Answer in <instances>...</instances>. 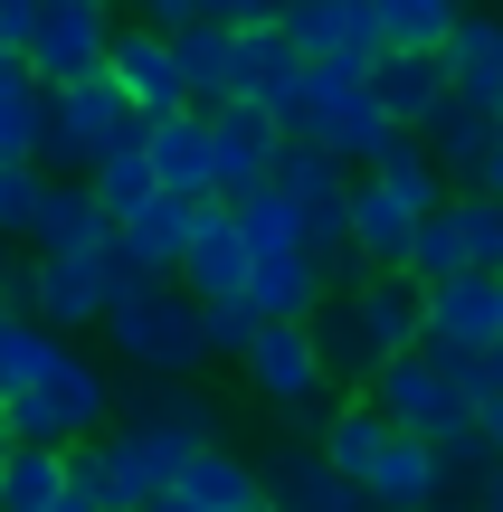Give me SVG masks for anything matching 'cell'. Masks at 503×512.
I'll return each instance as SVG.
<instances>
[{"mask_svg":"<svg viewBox=\"0 0 503 512\" xmlns=\"http://www.w3.org/2000/svg\"><path fill=\"white\" fill-rule=\"evenodd\" d=\"M181 285L200 294V304H219V294H247V228H238V200H200V238H190Z\"/></svg>","mask_w":503,"mask_h":512,"instance_id":"d4e9b609","label":"cell"},{"mask_svg":"<svg viewBox=\"0 0 503 512\" xmlns=\"http://www.w3.org/2000/svg\"><path fill=\"white\" fill-rule=\"evenodd\" d=\"M371 10H380V48H447L475 0H371Z\"/></svg>","mask_w":503,"mask_h":512,"instance_id":"e575fe53","label":"cell"},{"mask_svg":"<svg viewBox=\"0 0 503 512\" xmlns=\"http://www.w3.org/2000/svg\"><path fill=\"white\" fill-rule=\"evenodd\" d=\"M10 313H19V304H0V323H10Z\"/></svg>","mask_w":503,"mask_h":512,"instance_id":"f907efd6","label":"cell"},{"mask_svg":"<svg viewBox=\"0 0 503 512\" xmlns=\"http://www.w3.org/2000/svg\"><path fill=\"white\" fill-rule=\"evenodd\" d=\"M475 427H485V437H494V456H503V399L485 408V418H475Z\"/></svg>","mask_w":503,"mask_h":512,"instance_id":"bcb514c9","label":"cell"},{"mask_svg":"<svg viewBox=\"0 0 503 512\" xmlns=\"http://www.w3.org/2000/svg\"><path fill=\"white\" fill-rule=\"evenodd\" d=\"M238 380L257 389V408H285V418H323V408H333V370H323L314 313H304V323H266L257 342H247Z\"/></svg>","mask_w":503,"mask_h":512,"instance_id":"9c48e42d","label":"cell"},{"mask_svg":"<svg viewBox=\"0 0 503 512\" xmlns=\"http://www.w3.org/2000/svg\"><path fill=\"white\" fill-rule=\"evenodd\" d=\"M238 228H247V294L266 304V323H304V313L333 294L323 275V247H314V219L295 209V190H247L238 200Z\"/></svg>","mask_w":503,"mask_h":512,"instance_id":"7a4b0ae2","label":"cell"},{"mask_svg":"<svg viewBox=\"0 0 503 512\" xmlns=\"http://www.w3.org/2000/svg\"><path fill=\"white\" fill-rule=\"evenodd\" d=\"M10 446H19V437H10V408H0V456H10Z\"/></svg>","mask_w":503,"mask_h":512,"instance_id":"681fc988","label":"cell"},{"mask_svg":"<svg viewBox=\"0 0 503 512\" xmlns=\"http://www.w3.org/2000/svg\"><path fill=\"white\" fill-rule=\"evenodd\" d=\"M285 133H304V143H323V152L371 171V152L390 143L399 124L380 114L371 67H304V95H295V114H285Z\"/></svg>","mask_w":503,"mask_h":512,"instance_id":"ba28073f","label":"cell"},{"mask_svg":"<svg viewBox=\"0 0 503 512\" xmlns=\"http://www.w3.org/2000/svg\"><path fill=\"white\" fill-rule=\"evenodd\" d=\"M285 38H295L314 67H371L380 57V10L371 0H295V10H285Z\"/></svg>","mask_w":503,"mask_h":512,"instance_id":"ac0fdd59","label":"cell"},{"mask_svg":"<svg viewBox=\"0 0 503 512\" xmlns=\"http://www.w3.org/2000/svg\"><path fill=\"white\" fill-rule=\"evenodd\" d=\"M114 57V10L105 0H38V29H29V67L48 86H76V76H105Z\"/></svg>","mask_w":503,"mask_h":512,"instance_id":"8fae6325","label":"cell"},{"mask_svg":"<svg viewBox=\"0 0 503 512\" xmlns=\"http://www.w3.org/2000/svg\"><path fill=\"white\" fill-rule=\"evenodd\" d=\"M105 76L133 95V114H171V105H190V86H181V48H171V29H152V19H124V29H114Z\"/></svg>","mask_w":503,"mask_h":512,"instance_id":"e0dca14e","label":"cell"},{"mask_svg":"<svg viewBox=\"0 0 503 512\" xmlns=\"http://www.w3.org/2000/svg\"><path fill=\"white\" fill-rule=\"evenodd\" d=\"M485 190H494V200H503V133H494V162H485Z\"/></svg>","mask_w":503,"mask_h":512,"instance_id":"7dc6e473","label":"cell"},{"mask_svg":"<svg viewBox=\"0 0 503 512\" xmlns=\"http://www.w3.org/2000/svg\"><path fill=\"white\" fill-rule=\"evenodd\" d=\"M181 494L200 503V512H257L266 503V475H257V456H238V446H200V456L181 465Z\"/></svg>","mask_w":503,"mask_h":512,"instance_id":"f1b7e54d","label":"cell"},{"mask_svg":"<svg viewBox=\"0 0 503 512\" xmlns=\"http://www.w3.org/2000/svg\"><path fill=\"white\" fill-rule=\"evenodd\" d=\"M466 266H475V256H466V228H456V209H428L409 275H418V285H447V275H466Z\"/></svg>","mask_w":503,"mask_h":512,"instance_id":"74e56055","label":"cell"},{"mask_svg":"<svg viewBox=\"0 0 503 512\" xmlns=\"http://www.w3.org/2000/svg\"><path fill=\"white\" fill-rule=\"evenodd\" d=\"M314 342H323V370L333 380H371L380 361L428 342V285L418 275H361V285L314 304Z\"/></svg>","mask_w":503,"mask_h":512,"instance_id":"6da1fadb","label":"cell"},{"mask_svg":"<svg viewBox=\"0 0 503 512\" xmlns=\"http://www.w3.org/2000/svg\"><path fill=\"white\" fill-rule=\"evenodd\" d=\"M105 342L124 370H162V380H200L209 361V323H200V294L181 275H143L124 285V304L105 313Z\"/></svg>","mask_w":503,"mask_h":512,"instance_id":"3957f363","label":"cell"},{"mask_svg":"<svg viewBox=\"0 0 503 512\" xmlns=\"http://www.w3.org/2000/svg\"><path fill=\"white\" fill-rule=\"evenodd\" d=\"M67 332H48L38 323V313H10V323H0V399H19V389H38L48 380L57 361H67Z\"/></svg>","mask_w":503,"mask_h":512,"instance_id":"d6a6232c","label":"cell"},{"mask_svg":"<svg viewBox=\"0 0 503 512\" xmlns=\"http://www.w3.org/2000/svg\"><path fill=\"white\" fill-rule=\"evenodd\" d=\"M371 171H380L390 190H409L418 209H447V200H456V181H447V162L428 152V133H390V143L371 152Z\"/></svg>","mask_w":503,"mask_h":512,"instance_id":"836d02e7","label":"cell"},{"mask_svg":"<svg viewBox=\"0 0 503 512\" xmlns=\"http://www.w3.org/2000/svg\"><path fill=\"white\" fill-rule=\"evenodd\" d=\"M0 408H10L19 446H86V437H105V427L124 418V380H114L105 361H86V351H67L38 389H19V399H0Z\"/></svg>","mask_w":503,"mask_h":512,"instance_id":"8992f818","label":"cell"},{"mask_svg":"<svg viewBox=\"0 0 503 512\" xmlns=\"http://www.w3.org/2000/svg\"><path fill=\"white\" fill-rule=\"evenodd\" d=\"M428 342H456V351L503 342V275L466 266V275H447V285H428Z\"/></svg>","mask_w":503,"mask_h":512,"instance_id":"44dd1931","label":"cell"},{"mask_svg":"<svg viewBox=\"0 0 503 512\" xmlns=\"http://www.w3.org/2000/svg\"><path fill=\"white\" fill-rule=\"evenodd\" d=\"M371 399H380V418L409 427V437H456V427H475V399L447 380V361H437L428 342L399 351V361H380L371 370Z\"/></svg>","mask_w":503,"mask_h":512,"instance_id":"30bf717a","label":"cell"},{"mask_svg":"<svg viewBox=\"0 0 503 512\" xmlns=\"http://www.w3.org/2000/svg\"><path fill=\"white\" fill-rule=\"evenodd\" d=\"M361 494L380 512H466V494H456V475H447V446L409 437V427L390 437V456H380V475L361 484Z\"/></svg>","mask_w":503,"mask_h":512,"instance_id":"5bb4252c","label":"cell"},{"mask_svg":"<svg viewBox=\"0 0 503 512\" xmlns=\"http://www.w3.org/2000/svg\"><path fill=\"white\" fill-rule=\"evenodd\" d=\"M190 19H228V29H247V0H181V29Z\"/></svg>","mask_w":503,"mask_h":512,"instance_id":"60d3db41","label":"cell"},{"mask_svg":"<svg viewBox=\"0 0 503 512\" xmlns=\"http://www.w3.org/2000/svg\"><path fill=\"white\" fill-rule=\"evenodd\" d=\"M200 323H209V361H247V342L266 332V304L257 294H219V304H200Z\"/></svg>","mask_w":503,"mask_h":512,"instance_id":"8d00e7d4","label":"cell"},{"mask_svg":"<svg viewBox=\"0 0 503 512\" xmlns=\"http://www.w3.org/2000/svg\"><path fill=\"white\" fill-rule=\"evenodd\" d=\"M209 143H219V200H247V190H266L276 181V162H285V114H266V105H219L209 114Z\"/></svg>","mask_w":503,"mask_h":512,"instance_id":"7c38bea8","label":"cell"},{"mask_svg":"<svg viewBox=\"0 0 503 512\" xmlns=\"http://www.w3.org/2000/svg\"><path fill=\"white\" fill-rule=\"evenodd\" d=\"M152 512H200V503H190V494H181V484H171V494H162V503H152Z\"/></svg>","mask_w":503,"mask_h":512,"instance_id":"c3c4849f","label":"cell"},{"mask_svg":"<svg viewBox=\"0 0 503 512\" xmlns=\"http://www.w3.org/2000/svg\"><path fill=\"white\" fill-rule=\"evenodd\" d=\"M48 133V76L29 57H0V162H38Z\"/></svg>","mask_w":503,"mask_h":512,"instance_id":"1f68e13d","label":"cell"},{"mask_svg":"<svg viewBox=\"0 0 503 512\" xmlns=\"http://www.w3.org/2000/svg\"><path fill=\"white\" fill-rule=\"evenodd\" d=\"M124 418L133 427H171L190 446H219V399L200 380H162V370H133L124 380Z\"/></svg>","mask_w":503,"mask_h":512,"instance_id":"cb8c5ba5","label":"cell"},{"mask_svg":"<svg viewBox=\"0 0 503 512\" xmlns=\"http://www.w3.org/2000/svg\"><path fill=\"white\" fill-rule=\"evenodd\" d=\"M266 503L276 512H371V494L323 446H266Z\"/></svg>","mask_w":503,"mask_h":512,"instance_id":"d6986e66","label":"cell"},{"mask_svg":"<svg viewBox=\"0 0 503 512\" xmlns=\"http://www.w3.org/2000/svg\"><path fill=\"white\" fill-rule=\"evenodd\" d=\"M86 181H95V200L114 209V228H124L133 209H152V200H162V171H152V152H143V143H124V152H105V162H95Z\"/></svg>","mask_w":503,"mask_h":512,"instance_id":"d590c367","label":"cell"},{"mask_svg":"<svg viewBox=\"0 0 503 512\" xmlns=\"http://www.w3.org/2000/svg\"><path fill=\"white\" fill-rule=\"evenodd\" d=\"M143 152H152V171H162V190H181V200H219V143H209V114L200 105L143 114Z\"/></svg>","mask_w":503,"mask_h":512,"instance_id":"2e32d148","label":"cell"},{"mask_svg":"<svg viewBox=\"0 0 503 512\" xmlns=\"http://www.w3.org/2000/svg\"><path fill=\"white\" fill-rule=\"evenodd\" d=\"M390 437H399V427L380 418V399H342V408H323V427H314V446H323V456H333L352 484H371V475H380Z\"/></svg>","mask_w":503,"mask_h":512,"instance_id":"83f0119b","label":"cell"},{"mask_svg":"<svg viewBox=\"0 0 503 512\" xmlns=\"http://www.w3.org/2000/svg\"><path fill=\"white\" fill-rule=\"evenodd\" d=\"M57 512H105V503H95L86 484H67V503H57Z\"/></svg>","mask_w":503,"mask_h":512,"instance_id":"f6af8a7d","label":"cell"},{"mask_svg":"<svg viewBox=\"0 0 503 512\" xmlns=\"http://www.w3.org/2000/svg\"><path fill=\"white\" fill-rule=\"evenodd\" d=\"M171 48H181V86L200 114L238 105V29L228 19H190V29H171Z\"/></svg>","mask_w":503,"mask_h":512,"instance_id":"484cf974","label":"cell"},{"mask_svg":"<svg viewBox=\"0 0 503 512\" xmlns=\"http://www.w3.org/2000/svg\"><path fill=\"white\" fill-rule=\"evenodd\" d=\"M447 76H456V95H466V105L503 114V10H466V19H456Z\"/></svg>","mask_w":503,"mask_h":512,"instance_id":"4316f807","label":"cell"},{"mask_svg":"<svg viewBox=\"0 0 503 512\" xmlns=\"http://www.w3.org/2000/svg\"><path fill=\"white\" fill-rule=\"evenodd\" d=\"M418 228H428V209H418L409 190H390L380 171H361V181H352V247H361V266H371V275H409Z\"/></svg>","mask_w":503,"mask_h":512,"instance_id":"4fadbf2b","label":"cell"},{"mask_svg":"<svg viewBox=\"0 0 503 512\" xmlns=\"http://www.w3.org/2000/svg\"><path fill=\"white\" fill-rule=\"evenodd\" d=\"M494 133H503V114H485V105H466V95H456V105H447V114L428 124V152L447 162V181H456V190H485Z\"/></svg>","mask_w":503,"mask_h":512,"instance_id":"f546056e","label":"cell"},{"mask_svg":"<svg viewBox=\"0 0 503 512\" xmlns=\"http://www.w3.org/2000/svg\"><path fill=\"white\" fill-rule=\"evenodd\" d=\"M38 200H48V171L38 162H0V238H29Z\"/></svg>","mask_w":503,"mask_h":512,"instance_id":"ab89813d","label":"cell"},{"mask_svg":"<svg viewBox=\"0 0 503 512\" xmlns=\"http://www.w3.org/2000/svg\"><path fill=\"white\" fill-rule=\"evenodd\" d=\"M124 285L143 275L124 266V247H95V256H29L19 266V313H38L48 332H105V313L124 304Z\"/></svg>","mask_w":503,"mask_h":512,"instance_id":"52a82bcc","label":"cell"},{"mask_svg":"<svg viewBox=\"0 0 503 512\" xmlns=\"http://www.w3.org/2000/svg\"><path fill=\"white\" fill-rule=\"evenodd\" d=\"M475 512H503V456H494V475L475 484Z\"/></svg>","mask_w":503,"mask_h":512,"instance_id":"b9f144b4","label":"cell"},{"mask_svg":"<svg viewBox=\"0 0 503 512\" xmlns=\"http://www.w3.org/2000/svg\"><path fill=\"white\" fill-rule=\"evenodd\" d=\"M76 484V446H10L0 456V512H57Z\"/></svg>","mask_w":503,"mask_h":512,"instance_id":"4dcf8cb0","label":"cell"},{"mask_svg":"<svg viewBox=\"0 0 503 512\" xmlns=\"http://www.w3.org/2000/svg\"><path fill=\"white\" fill-rule=\"evenodd\" d=\"M95 247H114V209L95 200V181H48L29 256H95Z\"/></svg>","mask_w":503,"mask_h":512,"instance_id":"603a6c76","label":"cell"},{"mask_svg":"<svg viewBox=\"0 0 503 512\" xmlns=\"http://www.w3.org/2000/svg\"><path fill=\"white\" fill-rule=\"evenodd\" d=\"M0 304H19V266H10V238H0Z\"/></svg>","mask_w":503,"mask_h":512,"instance_id":"ee69618b","label":"cell"},{"mask_svg":"<svg viewBox=\"0 0 503 512\" xmlns=\"http://www.w3.org/2000/svg\"><path fill=\"white\" fill-rule=\"evenodd\" d=\"M133 10H143L152 29H181V0H133Z\"/></svg>","mask_w":503,"mask_h":512,"instance_id":"7bdbcfd3","label":"cell"},{"mask_svg":"<svg viewBox=\"0 0 503 512\" xmlns=\"http://www.w3.org/2000/svg\"><path fill=\"white\" fill-rule=\"evenodd\" d=\"M200 456L190 437H171V427H133V418H114L105 437H86L76 446V484H86L105 512H152L181 484V465Z\"/></svg>","mask_w":503,"mask_h":512,"instance_id":"277c9868","label":"cell"},{"mask_svg":"<svg viewBox=\"0 0 503 512\" xmlns=\"http://www.w3.org/2000/svg\"><path fill=\"white\" fill-rule=\"evenodd\" d=\"M304 67H314V57H304L295 38H285V19H247V29H238V95H247V105L295 114Z\"/></svg>","mask_w":503,"mask_h":512,"instance_id":"ffe728a7","label":"cell"},{"mask_svg":"<svg viewBox=\"0 0 503 512\" xmlns=\"http://www.w3.org/2000/svg\"><path fill=\"white\" fill-rule=\"evenodd\" d=\"M371 512H380V503H371Z\"/></svg>","mask_w":503,"mask_h":512,"instance_id":"f5cc1de1","label":"cell"},{"mask_svg":"<svg viewBox=\"0 0 503 512\" xmlns=\"http://www.w3.org/2000/svg\"><path fill=\"white\" fill-rule=\"evenodd\" d=\"M371 86H380V114H390L399 133H428L437 114L456 105L447 48H380V57H371Z\"/></svg>","mask_w":503,"mask_h":512,"instance_id":"9a60e30c","label":"cell"},{"mask_svg":"<svg viewBox=\"0 0 503 512\" xmlns=\"http://www.w3.org/2000/svg\"><path fill=\"white\" fill-rule=\"evenodd\" d=\"M190 238H200V200H181V190H162L152 209H133V219L114 228V247H124L133 275H181L190 266Z\"/></svg>","mask_w":503,"mask_h":512,"instance_id":"7402d4cb","label":"cell"},{"mask_svg":"<svg viewBox=\"0 0 503 512\" xmlns=\"http://www.w3.org/2000/svg\"><path fill=\"white\" fill-rule=\"evenodd\" d=\"M143 143V114L114 76H76V86H48V133H38V171L48 181H86L105 152Z\"/></svg>","mask_w":503,"mask_h":512,"instance_id":"5b68a950","label":"cell"},{"mask_svg":"<svg viewBox=\"0 0 503 512\" xmlns=\"http://www.w3.org/2000/svg\"><path fill=\"white\" fill-rule=\"evenodd\" d=\"M257 512H276V503H257Z\"/></svg>","mask_w":503,"mask_h":512,"instance_id":"816d5d0a","label":"cell"},{"mask_svg":"<svg viewBox=\"0 0 503 512\" xmlns=\"http://www.w3.org/2000/svg\"><path fill=\"white\" fill-rule=\"evenodd\" d=\"M447 209H456V228H466V256L485 275H503V200H494V190H456Z\"/></svg>","mask_w":503,"mask_h":512,"instance_id":"f35d334b","label":"cell"}]
</instances>
